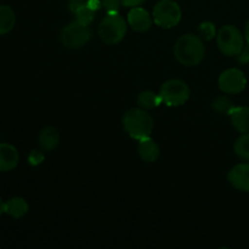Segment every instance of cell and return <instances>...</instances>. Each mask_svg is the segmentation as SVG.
Listing matches in <instances>:
<instances>
[{"label":"cell","mask_w":249,"mask_h":249,"mask_svg":"<svg viewBox=\"0 0 249 249\" xmlns=\"http://www.w3.org/2000/svg\"><path fill=\"white\" fill-rule=\"evenodd\" d=\"M206 55L203 39L195 34H184L174 45V56L177 61L186 67H194L201 63Z\"/></svg>","instance_id":"1"},{"label":"cell","mask_w":249,"mask_h":249,"mask_svg":"<svg viewBox=\"0 0 249 249\" xmlns=\"http://www.w3.org/2000/svg\"><path fill=\"white\" fill-rule=\"evenodd\" d=\"M123 128L125 133L134 140H142L152 134L155 121L146 109L130 108L123 116Z\"/></svg>","instance_id":"2"},{"label":"cell","mask_w":249,"mask_h":249,"mask_svg":"<svg viewBox=\"0 0 249 249\" xmlns=\"http://www.w3.org/2000/svg\"><path fill=\"white\" fill-rule=\"evenodd\" d=\"M128 31V22L118 14H107L99 26V36L107 45L121 43Z\"/></svg>","instance_id":"3"},{"label":"cell","mask_w":249,"mask_h":249,"mask_svg":"<svg viewBox=\"0 0 249 249\" xmlns=\"http://www.w3.org/2000/svg\"><path fill=\"white\" fill-rule=\"evenodd\" d=\"M216 44L223 55L237 56L245 48V38L237 27L225 24L216 34Z\"/></svg>","instance_id":"4"},{"label":"cell","mask_w":249,"mask_h":249,"mask_svg":"<svg viewBox=\"0 0 249 249\" xmlns=\"http://www.w3.org/2000/svg\"><path fill=\"white\" fill-rule=\"evenodd\" d=\"M160 96L162 104L168 107H179L186 104L191 96L190 87L181 79H169L160 87Z\"/></svg>","instance_id":"5"},{"label":"cell","mask_w":249,"mask_h":249,"mask_svg":"<svg viewBox=\"0 0 249 249\" xmlns=\"http://www.w3.org/2000/svg\"><path fill=\"white\" fill-rule=\"evenodd\" d=\"M153 22L164 29L177 27L181 21V9L174 0H160L152 11Z\"/></svg>","instance_id":"6"},{"label":"cell","mask_w":249,"mask_h":249,"mask_svg":"<svg viewBox=\"0 0 249 249\" xmlns=\"http://www.w3.org/2000/svg\"><path fill=\"white\" fill-rule=\"evenodd\" d=\"M92 36L91 29L89 26L79 23L78 21L72 22L63 27L61 31V43L67 49H80L87 45Z\"/></svg>","instance_id":"7"},{"label":"cell","mask_w":249,"mask_h":249,"mask_svg":"<svg viewBox=\"0 0 249 249\" xmlns=\"http://www.w3.org/2000/svg\"><path fill=\"white\" fill-rule=\"evenodd\" d=\"M219 89L225 94H240L247 87V78L238 68H229L218 78Z\"/></svg>","instance_id":"8"},{"label":"cell","mask_w":249,"mask_h":249,"mask_svg":"<svg viewBox=\"0 0 249 249\" xmlns=\"http://www.w3.org/2000/svg\"><path fill=\"white\" fill-rule=\"evenodd\" d=\"M129 26L131 29L139 33L148 31L152 27L153 17L148 14L147 10L142 9L140 6L131 7V10L128 14V18H126Z\"/></svg>","instance_id":"9"},{"label":"cell","mask_w":249,"mask_h":249,"mask_svg":"<svg viewBox=\"0 0 249 249\" xmlns=\"http://www.w3.org/2000/svg\"><path fill=\"white\" fill-rule=\"evenodd\" d=\"M228 179L236 190L249 192V163L236 164L229 172Z\"/></svg>","instance_id":"10"},{"label":"cell","mask_w":249,"mask_h":249,"mask_svg":"<svg viewBox=\"0 0 249 249\" xmlns=\"http://www.w3.org/2000/svg\"><path fill=\"white\" fill-rule=\"evenodd\" d=\"M19 155L11 143H0V172H10L18 165Z\"/></svg>","instance_id":"11"},{"label":"cell","mask_w":249,"mask_h":249,"mask_svg":"<svg viewBox=\"0 0 249 249\" xmlns=\"http://www.w3.org/2000/svg\"><path fill=\"white\" fill-rule=\"evenodd\" d=\"M138 152L141 160L146 163H155L160 155V148L158 143L151 136L139 140Z\"/></svg>","instance_id":"12"},{"label":"cell","mask_w":249,"mask_h":249,"mask_svg":"<svg viewBox=\"0 0 249 249\" xmlns=\"http://www.w3.org/2000/svg\"><path fill=\"white\" fill-rule=\"evenodd\" d=\"M233 128L241 134H249V107L236 106L229 114Z\"/></svg>","instance_id":"13"},{"label":"cell","mask_w":249,"mask_h":249,"mask_svg":"<svg viewBox=\"0 0 249 249\" xmlns=\"http://www.w3.org/2000/svg\"><path fill=\"white\" fill-rule=\"evenodd\" d=\"M38 142L41 150L45 152L53 151L60 143V133L55 126H45L39 133Z\"/></svg>","instance_id":"14"},{"label":"cell","mask_w":249,"mask_h":249,"mask_svg":"<svg viewBox=\"0 0 249 249\" xmlns=\"http://www.w3.org/2000/svg\"><path fill=\"white\" fill-rule=\"evenodd\" d=\"M29 211V206L27 201L22 197H14V198L9 199L5 202V209L4 212L14 219L23 218Z\"/></svg>","instance_id":"15"},{"label":"cell","mask_w":249,"mask_h":249,"mask_svg":"<svg viewBox=\"0 0 249 249\" xmlns=\"http://www.w3.org/2000/svg\"><path fill=\"white\" fill-rule=\"evenodd\" d=\"M16 24V15L9 5H0V36L10 33Z\"/></svg>","instance_id":"16"},{"label":"cell","mask_w":249,"mask_h":249,"mask_svg":"<svg viewBox=\"0 0 249 249\" xmlns=\"http://www.w3.org/2000/svg\"><path fill=\"white\" fill-rule=\"evenodd\" d=\"M136 102H138V106L140 108L150 111V109H153L160 106L162 104V100H160V94H156V92L151 91V90H145V91H141L139 94Z\"/></svg>","instance_id":"17"},{"label":"cell","mask_w":249,"mask_h":249,"mask_svg":"<svg viewBox=\"0 0 249 249\" xmlns=\"http://www.w3.org/2000/svg\"><path fill=\"white\" fill-rule=\"evenodd\" d=\"M233 152L241 160H249V134H241L233 143Z\"/></svg>","instance_id":"18"},{"label":"cell","mask_w":249,"mask_h":249,"mask_svg":"<svg viewBox=\"0 0 249 249\" xmlns=\"http://www.w3.org/2000/svg\"><path fill=\"white\" fill-rule=\"evenodd\" d=\"M212 107H213V109L215 112H218V113L220 114H230L231 111H232L233 108H235V104H233L232 100L229 99L228 96H216L215 99L213 100V102H212Z\"/></svg>","instance_id":"19"},{"label":"cell","mask_w":249,"mask_h":249,"mask_svg":"<svg viewBox=\"0 0 249 249\" xmlns=\"http://www.w3.org/2000/svg\"><path fill=\"white\" fill-rule=\"evenodd\" d=\"M75 15V21H78L79 23L85 24V26H89L92 21H94V15L95 11H92L89 6L85 2L84 5H82L80 7H78L74 12Z\"/></svg>","instance_id":"20"},{"label":"cell","mask_w":249,"mask_h":249,"mask_svg":"<svg viewBox=\"0 0 249 249\" xmlns=\"http://www.w3.org/2000/svg\"><path fill=\"white\" fill-rule=\"evenodd\" d=\"M198 36L203 40H212L216 36L215 24L212 23V22H202L198 26Z\"/></svg>","instance_id":"21"},{"label":"cell","mask_w":249,"mask_h":249,"mask_svg":"<svg viewBox=\"0 0 249 249\" xmlns=\"http://www.w3.org/2000/svg\"><path fill=\"white\" fill-rule=\"evenodd\" d=\"M45 160V155H44L43 150H33L31 151L28 156V163L32 167H38L41 163Z\"/></svg>","instance_id":"22"},{"label":"cell","mask_w":249,"mask_h":249,"mask_svg":"<svg viewBox=\"0 0 249 249\" xmlns=\"http://www.w3.org/2000/svg\"><path fill=\"white\" fill-rule=\"evenodd\" d=\"M102 7L107 11V14H114L118 12L119 7L122 6V0H101Z\"/></svg>","instance_id":"23"},{"label":"cell","mask_w":249,"mask_h":249,"mask_svg":"<svg viewBox=\"0 0 249 249\" xmlns=\"http://www.w3.org/2000/svg\"><path fill=\"white\" fill-rule=\"evenodd\" d=\"M237 60H238V62H241V63H248L249 62V45H247V46L245 45L243 50L237 55Z\"/></svg>","instance_id":"24"},{"label":"cell","mask_w":249,"mask_h":249,"mask_svg":"<svg viewBox=\"0 0 249 249\" xmlns=\"http://www.w3.org/2000/svg\"><path fill=\"white\" fill-rule=\"evenodd\" d=\"M145 1L146 0H122V4L126 7H136L141 6Z\"/></svg>","instance_id":"25"},{"label":"cell","mask_w":249,"mask_h":249,"mask_svg":"<svg viewBox=\"0 0 249 249\" xmlns=\"http://www.w3.org/2000/svg\"><path fill=\"white\" fill-rule=\"evenodd\" d=\"M87 5L92 11H97L102 7V1L101 0H87Z\"/></svg>","instance_id":"26"},{"label":"cell","mask_w":249,"mask_h":249,"mask_svg":"<svg viewBox=\"0 0 249 249\" xmlns=\"http://www.w3.org/2000/svg\"><path fill=\"white\" fill-rule=\"evenodd\" d=\"M87 2V0H70V9L72 12H75V10L78 7H80L82 5H84Z\"/></svg>","instance_id":"27"},{"label":"cell","mask_w":249,"mask_h":249,"mask_svg":"<svg viewBox=\"0 0 249 249\" xmlns=\"http://www.w3.org/2000/svg\"><path fill=\"white\" fill-rule=\"evenodd\" d=\"M245 38H246V41H247V44L249 45V19L247 21V23H246V27H245Z\"/></svg>","instance_id":"28"},{"label":"cell","mask_w":249,"mask_h":249,"mask_svg":"<svg viewBox=\"0 0 249 249\" xmlns=\"http://www.w3.org/2000/svg\"><path fill=\"white\" fill-rule=\"evenodd\" d=\"M4 209H5V203H4V201L0 198V216L2 215V213H5Z\"/></svg>","instance_id":"29"}]
</instances>
